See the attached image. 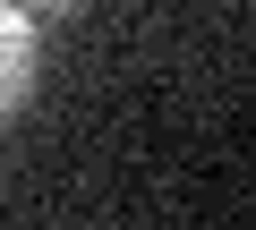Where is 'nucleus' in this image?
Wrapping results in <instances>:
<instances>
[{
    "mask_svg": "<svg viewBox=\"0 0 256 230\" xmlns=\"http://www.w3.org/2000/svg\"><path fill=\"white\" fill-rule=\"evenodd\" d=\"M34 94V9L26 0H0V120Z\"/></svg>",
    "mask_w": 256,
    "mask_h": 230,
    "instance_id": "1",
    "label": "nucleus"
},
{
    "mask_svg": "<svg viewBox=\"0 0 256 230\" xmlns=\"http://www.w3.org/2000/svg\"><path fill=\"white\" fill-rule=\"evenodd\" d=\"M26 9H77V0H26Z\"/></svg>",
    "mask_w": 256,
    "mask_h": 230,
    "instance_id": "2",
    "label": "nucleus"
}]
</instances>
